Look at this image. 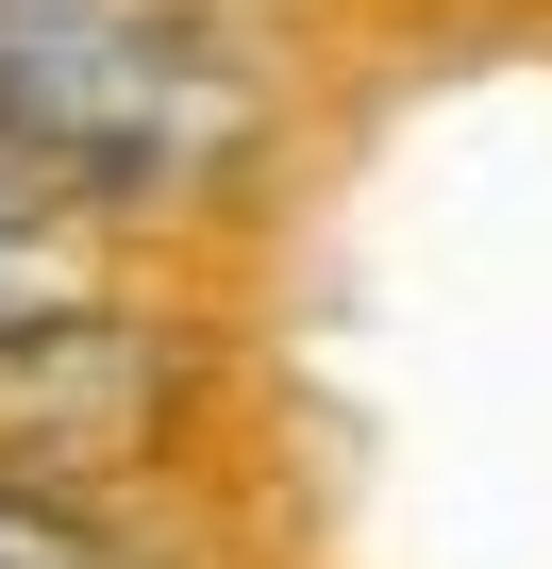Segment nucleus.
<instances>
[{"label":"nucleus","mask_w":552,"mask_h":569,"mask_svg":"<svg viewBox=\"0 0 552 569\" xmlns=\"http://www.w3.org/2000/svg\"><path fill=\"white\" fill-rule=\"evenodd\" d=\"M0 118L84 201H184L251 151V68L184 0H0Z\"/></svg>","instance_id":"obj_1"},{"label":"nucleus","mask_w":552,"mask_h":569,"mask_svg":"<svg viewBox=\"0 0 552 569\" xmlns=\"http://www.w3.org/2000/svg\"><path fill=\"white\" fill-rule=\"evenodd\" d=\"M84 184L18 134V118H0V352H34V336H68V319H101L84 302Z\"/></svg>","instance_id":"obj_2"},{"label":"nucleus","mask_w":552,"mask_h":569,"mask_svg":"<svg viewBox=\"0 0 552 569\" xmlns=\"http://www.w3.org/2000/svg\"><path fill=\"white\" fill-rule=\"evenodd\" d=\"M0 569H118L68 502H34V486H0Z\"/></svg>","instance_id":"obj_3"}]
</instances>
